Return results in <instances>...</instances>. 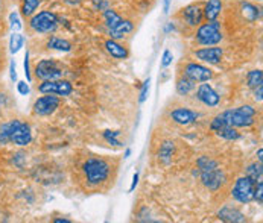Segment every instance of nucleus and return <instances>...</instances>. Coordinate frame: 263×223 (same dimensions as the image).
I'll use <instances>...</instances> for the list:
<instances>
[{"instance_id": "nucleus-1", "label": "nucleus", "mask_w": 263, "mask_h": 223, "mask_svg": "<svg viewBox=\"0 0 263 223\" xmlns=\"http://www.w3.org/2000/svg\"><path fill=\"white\" fill-rule=\"evenodd\" d=\"M256 114H257L256 108H253L251 105H242L234 110H227V111L218 114L211 120L210 128H211V131L218 129L222 125H230L233 128H250L256 121L254 120Z\"/></svg>"}, {"instance_id": "nucleus-2", "label": "nucleus", "mask_w": 263, "mask_h": 223, "mask_svg": "<svg viewBox=\"0 0 263 223\" xmlns=\"http://www.w3.org/2000/svg\"><path fill=\"white\" fill-rule=\"evenodd\" d=\"M32 141L31 126L21 120H11L0 125V144L14 143L15 146L25 147Z\"/></svg>"}, {"instance_id": "nucleus-3", "label": "nucleus", "mask_w": 263, "mask_h": 223, "mask_svg": "<svg viewBox=\"0 0 263 223\" xmlns=\"http://www.w3.org/2000/svg\"><path fill=\"white\" fill-rule=\"evenodd\" d=\"M197 166L198 173L201 176V181L208 190L216 191L225 184L227 176L222 171V168H219L218 163L214 160H211L208 157H201L197 161Z\"/></svg>"}, {"instance_id": "nucleus-4", "label": "nucleus", "mask_w": 263, "mask_h": 223, "mask_svg": "<svg viewBox=\"0 0 263 223\" xmlns=\"http://www.w3.org/2000/svg\"><path fill=\"white\" fill-rule=\"evenodd\" d=\"M82 171L90 185H101L110 178L111 167L102 158H90L84 163Z\"/></svg>"}, {"instance_id": "nucleus-5", "label": "nucleus", "mask_w": 263, "mask_h": 223, "mask_svg": "<svg viewBox=\"0 0 263 223\" xmlns=\"http://www.w3.org/2000/svg\"><path fill=\"white\" fill-rule=\"evenodd\" d=\"M58 23H60V20H58L57 14H54L51 11H41L31 18L29 26L32 31L38 32V34H51V32L57 31Z\"/></svg>"}, {"instance_id": "nucleus-6", "label": "nucleus", "mask_w": 263, "mask_h": 223, "mask_svg": "<svg viewBox=\"0 0 263 223\" xmlns=\"http://www.w3.org/2000/svg\"><path fill=\"white\" fill-rule=\"evenodd\" d=\"M197 41L201 46H216L222 41L221 24L213 20L205 24H201L197 31Z\"/></svg>"}, {"instance_id": "nucleus-7", "label": "nucleus", "mask_w": 263, "mask_h": 223, "mask_svg": "<svg viewBox=\"0 0 263 223\" xmlns=\"http://www.w3.org/2000/svg\"><path fill=\"white\" fill-rule=\"evenodd\" d=\"M231 196L241 204H250L254 201V182L247 176L239 178L231 190Z\"/></svg>"}, {"instance_id": "nucleus-8", "label": "nucleus", "mask_w": 263, "mask_h": 223, "mask_svg": "<svg viewBox=\"0 0 263 223\" xmlns=\"http://www.w3.org/2000/svg\"><path fill=\"white\" fill-rule=\"evenodd\" d=\"M35 75L41 81H55L63 78V70L54 59H41L35 65Z\"/></svg>"}, {"instance_id": "nucleus-9", "label": "nucleus", "mask_w": 263, "mask_h": 223, "mask_svg": "<svg viewBox=\"0 0 263 223\" xmlns=\"http://www.w3.org/2000/svg\"><path fill=\"white\" fill-rule=\"evenodd\" d=\"M40 93L43 94H55L67 97L73 93V85L64 79H55V81H43V84L38 87Z\"/></svg>"}, {"instance_id": "nucleus-10", "label": "nucleus", "mask_w": 263, "mask_h": 223, "mask_svg": "<svg viewBox=\"0 0 263 223\" xmlns=\"http://www.w3.org/2000/svg\"><path fill=\"white\" fill-rule=\"evenodd\" d=\"M60 97H57L55 94H46L40 99L35 101L34 104V114L37 115H41V117H46V115H51L60 108Z\"/></svg>"}, {"instance_id": "nucleus-11", "label": "nucleus", "mask_w": 263, "mask_h": 223, "mask_svg": "<svg viewBox=\"0 0 263 223\" xmlns=\"http://www.w3.org/2000/svg\"><path fill=\"white\" fill-rule=\"evenodd\" d=\"M184 76H187L194 82H208L213 78V71L202 64L190 62L184 67Z\"/></svg>"}, {"instance_id": "nucleus-12", "label": "nucleus", "mask_w": 263, "mask_h": 223, "mask_svg": "<svg viewBox=\"0 0 263 223\" xmlns=\"http://www.w3.org/2000/svg\"><path fill=\"white\" fill-rule=\"evenodd\" d=\"M197 97L207 107H218L221 102V96L214 91V88L208 84H201L197 90Z\"/></svg>"}, {"instance_id": "nucleus-13", "label": "nucleus", "mask_w": 263, "mask_h": 223, "mask_svg": "<svg viewBox=\"0 0 263 223\" xmlns=\"http://www.w3.org/2000/svg\"><path fill=\"white\" fill-rule=\"evenodd\" d=\"M199 117V114L189 108H177L171 112V118L177 123V125H181V126H187V125H192L195 123Z\"/></svg>"}, {"instance_id": "nucleus-14", "label": "nucleus", "mask_w": 263, "mask_h": 223, "mask_svg": "<svg viewBox=\"0 0 263 223\" xmlns=\"http://www.w3.org/2000/svg\"><path fill=\"white\" fill-rule=\"evenodd\" d=\"M199 61L202 62H207V64H219L222 56H224V51L221 47H204V49H199L195 52Z\"/></svg>"}, {"instance_id": "nucleus-15", "label": "nucleus", "mask_w": 263, "mask_h": 223, "mask_svg": "<svg viewBox=\"0 0 263 223\" xmlns=\"http://www.w3.org/2000/svg\"><path fill=\"white\" fill-rule=\"evenodd\" d=\"M218 217L222 220V222L228 223H242L245 222V216L242 211H239L237 208H233V207H224L221 208V211L218 213Z\"/></svg>"}, {"instance_id": "nucleus-16", "label": "nucleus", "mask_w": 263, "mask_h": 223, "mask_svg": "<svg viewBox=\"0 0 263 223\" xmlns=\"http://www.w3.org/2000/svg\"><path fill=\"white\" fill-rule=\"evenodd\" d=\"M183 17L187 21V24L190 26H199L202 18H204V12L198 5H189L183 9Z\"/></svg>"}, {"instance_id": "nucleus-17", "label": "nucleus", "mask_w": 263, "mask_h": 223, "mask_svg": "<svg viewBox=\"0 0 263 223\" xmlns=\"http://www.w3.org/2000/svg\"><path fill=\"white\" fill-rule=\"evenodd\" d=\"M221 11H222L221 0H208L202 12H204V17L207 18V21H213V20H218V17L221 15Z\"/></svg>"}, {"instance_id": "nucleus-18", "label": "nucleus", "mask_w": 263, "mask_h": 223, "mask_svg": "<svg viewBox=\"0 0 263 223\" xmlns=\"http://www.w3.org/2000/svg\"><path fill=\"white\" fill-rule=\"evenodd\" d=\"M105 49H107V52H108L110 55L113 56V58H116V59H125V58L128 56L127 47H124L121 43H117V41L113 40V38L105 41Z\"/></svg>"}, {"instance_id": "nucleus-19", "label": "nucleus", "mask_w": 263, "mask_h": 223, "mask_svg": "<svg viewBox=\"0 0 263 223\" xmlns=\"http://www.w3.org/2000/svg\"><path fill=\"white\" fill-rule=\"evenodd\" d=\"M214 132H216L218 137H221V138H224L227 141H236V140L241 138V134L237 132V128H233L230 125H222L218 129H214Z\"/></svg>"}, {"instance_id": "nucleus-20", "label": "nucleus", "mask_w": 263, "mask_h": 223, "mask_svg": "<svg viewBox=\"0 0 263 223\" xmlns=\"http://www.w3.org/2000/svg\"><path fill=\"white\" fill-rule=\"evenodd\" d=\"M195 84L197 82H194L187 76H183V78H180L177 81V93L180 96H187V94H190L195 90Z\"/></svg>"}, {"instance_id": "nucleus-21", "label": "nucleus", "mask_w": 263, "mask_h": 223, "mask_svg": "<svg viewBox=\"0 0 263 223\" xmlns=\"http://www.w3.org/2000/svg\"><path fill=\"white\" fill-rule=\"evenodd\" d=\"M47 47L58 51V52H70L71 51L70 41H67L64 38H58V37H51L47 41Z\"/></svg>"}, {"instance_id": "nucleus-22", "label": "nucleus", "mask_w": 263, "mask_h": 223, "mask_svg": "<svg viewBox=\"0 0 263 223\" xmlns=\"http://www.w3.org/2000/svg\"><path fill=\"white\" fill-rule=\"evenodd\" d=\"M104 18H105L107 26H108V31H114L124 20L117 12H114L113 9H108V8L104 11Z\"/></svg>"}, {"instance_id": "nucleus-23", "label": "nucleus", "mask_w": 263, "mask_h": 223, "mask_svg": "<svg viewBox=\"0 0 263 223\" xmlns=\"http://www.w3.org/2000/svg\"><path fill=\"white\" fill-rule=\"evenodd\" d=\"M174 151H175V146H174V143L172 141H164L161 146H160V151H158V158L164 163V164H168L169 161H171V158H172V155H174Z\"/></svg>"}, {"instance_id": "nucleus-24", "label": "nucleus", "mask_w": 263, "mask_h": 223, "mask_svg": "<svg viewBox=\"0 0 263 223\" xmlns=\"http://www.w3.org/2000/svg\"><path fill=\"white\" fill-rule=\"evenodd\" d=\"M262 175H263V166L262 163H253L247 167V178H250L254 184L262 181Z\"/></svg>"}, {"instance_id": "nucleus-25", "label": "nucleus", "mask_w": 263, "mask_h": 223, "mask_svg": "<svg viewBox=\"0 0 263 223\" xmlns=\"http://www.w3.org/2000/svg\"><path fill=\"white\" fill-rule=\"evenodd\" d=\"M242 14L250 21H256L257 18H260V9L251 3H242Z\"/></svg>"}, {"instance_id": "nucleus-26", "label": "nucleus", "mask_w": 263, "mask_h": 223, "mask_svg": "<svg viewBox=\"0 0 263 223\" xmlns=\"http://www.w3.org/2000/svg\"><path fill=\"white\" fill-rule=\"evenodd\" d=\"M23 44H25L23 35L18 34V32H14V34L11 35V38H9V52H11L12 55L18 54V52L21 51Z\"/></svg>"}, {"instance_id": "nucleus-27", "label": "nucleus", "mask_w": 263, "mask_h": 223, "mask_svg": "<svg viewBox=\"0 0 263 223\" xmlns=\"http://www.w3.org/2000/svg\"><path fill=\"white\" fill-rule=\"evenodd\" d=\"M247 82H248V87L250 88H257V87H260L263 84V73L260 68H257V70H251L250 73H248V76H247Z\"/></svg>"}, {"instance_id": "nucleus-28", "label": "nucleus", "mask_w": 263, "mask_h": 223, "mask_svg": "<svg viewBox=\"0 0 263 223\" xmlns=\"http://www.w3.org/2000/svg\"><path fill=\"white\" fill-rule=\"evenodd\" d=\"M40 6V0H23V8H21V12L25 17H31L37 8Z\"/></svg>"}, {"instance_id": "nucleus-29", "label": "nucleus", "mask_w": 263, "mask_h": 223, "mask_svg": "<svg viewBox=\"0 0 263 223\" xmlns=\"http://www.w3.org/2000/svg\"><path fill=\"white\" fill-rule=\"evenodd\" d=\"M121 135V131H105L104 132V138L105 141H108L113 146H122V143L117 140V137Z\"/></svg>"}, {"instance_id": "nucleus-30", "label": "nucleus", "mask_w": 263, "mask_h": 223, "mask_svg": "<svg viewBox=\"0 0 263 223\" xmlns=\"http://www.w3.org/2000/svg\"><path fill=\"white\" fill-rule=\"evenodd\" d=\"M9 26H11V29H12L14 32H18V31L23 28L21 20H20V15H18L15 11L9 14Z\"/></svg>"}, {"instance_id": "nucleus-31", "label": "nucleus", "mask_w": 263, "mask_h": 223, "mask_svg": "<svg viewBox=\"0 0 263 223\" xmlns=\"http://www.w3.org/2000/svg\"><path fill=\"white\" fill-rule=\"evenodd\" d=\"M254 201H257L259 205L263 204V182L259 181L254 184Z\"/></svg>"}, {"instance_id": "nucleus-32", "label": "nucleus", "mask_w": 263, "mask_h": 223, "mask_svg": "<svg viewBox=\"0 0 263 223\" xmlns=\"http://www.w3.org/2000/svg\"><path fill=\"white\" fill-rule=\"evenodd\" d=\"M149 84H151V79L148 78L145 82H143V87H141V91H140V97H138V102L140 104H145L146 97H148V93H149Z\"/></svg>"}, {"instance_id": "nucleus-33", "label": "nucleus", "mask_w": 263, "mask_h": 223, "mask_svg": "<svg viewBox=\"0 0 263 223\" xmlns=\"http://www.w3.org/2000/svg\"><path fill=\"white\" fill-rule=\"evenodd\" d=\"M17 91H18L21 96H28V94L31 93L29 84H26L25 81H20V82H17Z\"/></svg>"}, {"instance_id": "nucleus-34", "label": "nucleus", "mask_w": 263, "mask_h": 223, "mask_svg": "<svg viewBox=\"0 0 263 223\" xmlns=\"http://www.w3.org/2000/svg\"><path fill=\"white\" fill-rule=\"evenodd\" d=\"M23 67H25V75H26V79H28V82H31V81H32V76H31V64H29V52H26V55H25V64H23Z\"/></svg>"}, {"instance_id": "nucleus-35", "label": "nucleus", "mask_w": 263, "mask_h": 223, "mask_svg": "<svg viewBox=\"0 0 263 223\" xmlns=\"http://www.w3.org/2000/svg\"><path fill=\"white\" fill-rule=\"evenodd\" d=\"M172 61H174V56L171 54V51H164L163 58H161V65L163 67H169L172 64Z\"/></svg>"}, {"instance_id": "nucleus-36", "label": "nucleus", "mask_w": 263, "mask_h": 223, "mask_svg": "<svg viewBox=\"0 0 263 223\" xmlns=\"http://www.w3.org/2000/svg\"><path fill=\"white\" fill-rule=\"evenodd\" d=\"M9 76H11L12 82L17 81V71H15V62L14 61H11V64H9Z\"/></svg>"}, {"instance_id": "nucleus-37", "label": "nucleus", "mask_w": 263, "mask_h": 223, "mask_svg": "<svg viewBox=\"0 0 263 223\" xmlns=\"http://www.w3.org/2000/svg\"><path fill=\"white\" fill-rule=\"evenodd\" d=\"M254 99H256L257 102H262L263 101V85L254 88Z\"/></svg>"}, {"instance_id": "nucleus-38", "label": "nucleus", "mask_w": 263, "mask_h": 223, "mask_svg": "<svg viewBox=\"0 0 263 223\" xmlns=\"http://www.w3.org/2000/svg\"><path fill=\"white\" fill-rule=\"evenodd\" d=\"M137 184H138V171H135V173H134V176H132V182H131V187H130V191H134V190H135Z\"/></svg>"}, {"instance_id": "nucleus-39", "label": "nucleus", "mask_w": 263, "mask_h": 223, "mask_svg": "<svg viewBox=\"0 0 263 223\" xmlns=\"http://www.w3.org/2000/svg\"><path fill=\"white\" fill-rule=\"evenodd\" d=\"M169 8H171V0H164V12L166 14L169 12Z\"/></svg>"}, {"instance_id": "nucleus-40", "label": "nucleus", "mask_w": 263, "mask_h": 223, "mask_svg": "<svg viewBox=\"0 0 263 223\" xmlns=\"http://www.w3.org/2000/svg\"><path fill=\"white\" fill-rule=\"evenodd\" d=\"M174 29H175V26H174L172 23H169V24L166 26V29H164V32L168 34V32H171V31H174Z\"/></svg>"}, {"instance_id": "nucleus-41", "label": "nucleus", "mask_w": 263, "mask_h": 223, "mask_svg": "<svg viewBox=\"0 0 263 223\" xmlns=\"http://www.w3.org/2000/svg\"><path fill=\"white\" fill-rule=\"evenodd\" d=\"M263 151L262 149H259V152H257V158H259V163H262V160H263Z\"/></svg>"}, {"instance_id": "nucleus-42", "label": "nucleus", "mask_w": 263, "mask_h": 223, "mask_svg": "<svg viewBox=\"0 0 263 223\" xmlns=\"http://www.w3.org/2000/svg\"><path fill=\"white\" fill-rule=\"evenodd\" d=\"M130 157H131V149H127V151H125V157H124V158H125V160H128Z\"/></svg>"}, {"instance_id": "nucleus-43", "label": "nucleus", "mask_w": 263, "mask_h": 223, "mask_svg": "<svg viewBox=\"0 0 263 223\" xmlns=\"http://www.w3.org/2000/svg\"><path fill=\"white\" fill-rule=\"evenodd\" d=\"M55 223H70L68 219H55Z\"/></svg>"}]
</instances>
